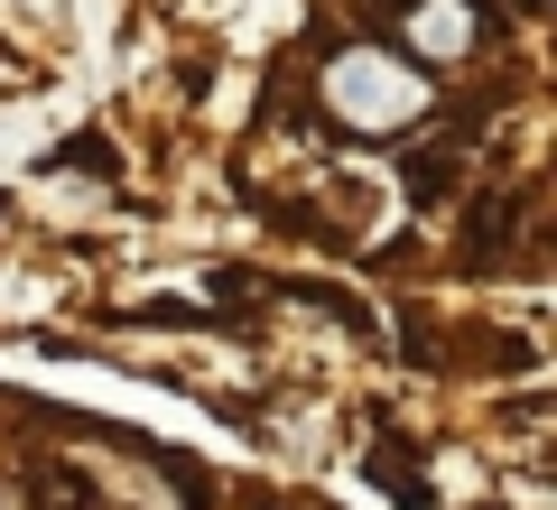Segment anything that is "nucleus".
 Here are the masks:
<instances>
[{"mask_svg":"<svg viewBox=\"0 0 557 510\" xmlns=\"http://www.w3.org/2000/svg\"><path fill=\"white\" fill-rule=\"evenodd\" d=\"M325 102H335V121H354V130H399V121L428 102V75H418V57H399V47H344V57L325 65Z\"/></svg>","mask_w":557,"mask_h":510,"instance_id":"f257e3e1","label":"nucleus"},{"mask_svg":"<svg viewBox=\"0 0 557 510\" xmlns=\"http://www.w3.org/2000/svg\"><path fill=\"white\" fill-rule=\"evenodd\" d=\"M465 47H474L465 0H409V57H465Z\"/></svg>","mask_w":557,"mask_h":510,"instance_id":"f03ea898","label":"nucleus"}]
</instances>
